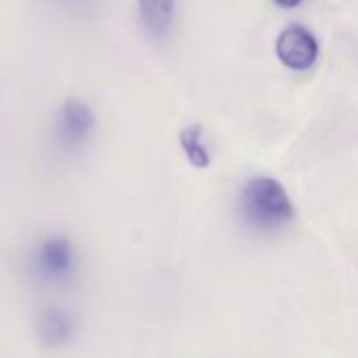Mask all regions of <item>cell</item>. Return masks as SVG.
<instances>
[{
  "instance_id": "6da1fadb",
  "label": "cell",
  "mask_w": 358,
  "mask_h": 358,
  "mask_svg": "<svg viewBox=\"0 0 358 358\" xmlns=\"http://www.w3.org/2000/svg\"><path fill=\"white\" fill-rule=\"evenodd\" d=\"M26 270L32 282L43 289H68L80 274V251L68 234L51 232L30 247Z\"/></svg>"
},
{
  "instance_id": "7a4b0ae2",
  "label": "cell",
  "mask_w": 358,
  "mask_h": 358,
  "mask_svg": "<svg viewBox=\"0 0 358 358\" xmlns=\"http://www.w3.org/2000/svg\"><path fill=\"white\" fill-rule=\"evenodd\" d=\"M238 215L255 232H276L295 217V207L274 177H251L238 194Z\"/></svg>"
},
{
  "instance_id": "3957f363",
  "label": "cell",
  "mask_w": 358,
  "mask_h": 358,
  "mask_svg": "<svg viewBox=\"0 0 358 358\" xmlns=\"http://www.w3.org/2000/svg\"><path fill=\"white\" fill-rule=\"evenodd\" d=\"M95 129L97 116L93 108L78 97H68L55 114L53 141L64 154H76L89 145L95 135Z\"/></svg>"
},
{
  "instance_id": "277c9868",
  "label": "cell",
  "mask_w": 358,
  "mask_h": 358,
  "mask_svg": "<svg viewBox=\"0 0 358 358\" xmlns=\"http://www.w3.org/2000/svg\"><path fill=\"white\" fill-rule=\"evenodd\" d=\"M76 335L78 320L70 310L62 306H49L36 316V337L49 350H62L70 345Z\"/></svg>"
},
{
  "instance_id": "5b68a950",
  "label": "cell",
  "mask_w": 358,
  "mask_h": 358,
  "mask_svg": "<svg viewBox=\"0 0 358 358\" xmlns=\"http://www.w3.org/2000/svg\"><path fill=\"white\" fill-rule=\"evenodd\" d=\"M276 55L289 70L303 72L314 66L318 57V43L306 28L291 26L280 32L276 41Z\"/></svg>"
},
{
  "instance_id": "8992f818",
  "label": "cell",
  "mask_w": 358,
  "mask_h": 358,
  "mask_svg": "<svg viewBox=\"0 0 358 358\" xmlns=\"http://www.w3.org/2000/svg\"><path fill=\"white\" fill-rule=\"evenodd\" d=\"M139 20L152 38L169 34L175 20V0H137Z\"/></svg>"
},
{
  "instance_id": "52a82bcc",
  "label": "cell",
  "mask_w": 358,
  "mask_h": 358,
  "mask_svg": "<svg viewBox=\"0 0 358 358\" xmlns=\"http://www.w3.org/2000/svg\"><path fill=\"white\" fill-rule=\"evenodd\" d=\"M179 145L194 169H207L211 164V152L205 143V131L201 124H188L179 133Z\"/></svg>"
},
{
  "instance_id": "ba28073f",
  "label": "cell",
  "mask_w": 358,
  "mask_h": 358,
  "mask_svg": "<svg viewBox=\"0 0 358 358\" xmlns=\"http://www.w3.org/2000/svg\"><path fill=\"white\" fill-rule=\"evenodd\" d=\"M276 5H280V7H285V9H293V7H297L301 0H274Z\"/></svg>"
}]
</instances>
